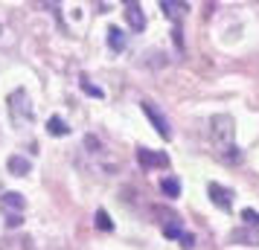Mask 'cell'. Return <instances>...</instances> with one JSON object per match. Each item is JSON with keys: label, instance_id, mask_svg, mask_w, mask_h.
Masks as SVG:
<instances>
[{"label": "cell", "instance_id": "6da1fadb", "mask_svg": "<svg viewBox=\"0 0 259 250\" xmlns=\"http://www.w3.org/2000/svg\"><path fill=\"white\" fill-rule=\"evenodd\" d=\"M210 143L222 163H239L242 160V152L233 143V119L227 114H219V117L210 119Z\"/></svg>", "mask_w": 259, "mask_h": 250}, {"label": "cell", "instance_id": "7a4b0ae2", "mask_svg": "<svg viewBox=\"0 0 259 250\" xmlns=\"http://www.w3.org/2000/svg\"><path fill=\"white\" fill-rule=\"evenodd\" d=\"M9 114H12V122L18 125V128L32 125L35 114H32V105H29V96H26L24 87H18V90L9 93Z\"/></svg>", "mask_w": 259, "mask_h": 250}, {"label": "cell", "instance_id": "3957f363", "mask_svg": "<svg viewBox=\"0 0 259 250\" xmlns=\"http://www.w3.org/2000/svg\"><path fill=\"white\" fill-rule=\"evenodd\" d=\"M140 108H143V114H146V117L152 119L154 131L160 134L163 140H172V128H169V119H166L163 114H160V111H157V108L152 105V102H149V99H146V102H140Z\"/></svg>", "mask_w": 259, "mask_h": 250}, {"label": "cell", "instance_id": "277c9868", "mask_svg": "<svg viewBox=\"0 0 259 250\" xmlns=\"http://www.w3.org/2000/svg\"><path fill=\"white\" fill-rule=\"evenodd\" d=\"M207 195L212 198V204H215L219 210H230V207H233V189H227V186L215 183V180L207 183Z\"/></svg>", "mask_w": 259, "mask_h": 250}, {"label": "cell", "instance_id": "5b68a950", "mask_svg": "<svg viewBox=\"0 0 259 250\" xmlns=\"http://www.w3.org/2000/svg\"><path fill=\"white\" fill-rule=\"evenodd\" d=\"M137 160H140L143 169L169 166V155H163V152H152V148H137Z\"/></svg>", "mask_w": 259, "mask_h": 250}, {"label": "cell", "instance_id": "8992f818", "mask_svg": "<svg viewBox=\"0 0 259 250\" xmlns=\"http://www.w3.org/2000/svg\"><path fill=\"white\" fill-rule=\"evenodd\" d=\"M24 207H26V201H24V195H18V192H6V195L0 198V210L9 213V215H21Z\"/></svg>", "mask_w": 259, "mask_h": 250}, {"label": "cell", "instance_id": "52a82bcc", "mask_svg": "<svg viewBox=\"0 0 259 250\" xmlns=\"http://www.w3.org/2000/svg\"><path fill=\"white\" fill-rule=\"evenodd\" d=\"M125 18H128L131 29H137V32H143V29H146V15H143L140 3H128V6H125Z\"/></svg>", "mask_w": 259, "mask_h": 250}, {"label": "cell", "instance_id": "ba28073f", "mask_svg": "<svg viewBox=\"0 0 259 250\" xmlns=\"http://www.w3.org/2000/svg\"><path fill=\"white\" fill-rule=\"evenodd\" d=\"M160 9H163L166 12V18H169V21H175L178 24V18H181V15H187V3H181V0H160Z\"/></svg>", "mask_w": 259, "mask_h": 250}, {"label": "cell", "instance_id": "9c48e42d", "mask_svg": "<svg viewBox=\"0 0 259 250\" xmlns=\"http://www.w3.org/2000/svg\"><path fill=\"white\" fill-rule=\"evenodd\" d=\"M227 241H242V244H253V247H259V233H253V227H247V230H233L230 236H227Z\"/></svg>", "mask_w": 259, "mask_h": 250}, {"label": "cell", "instance_id": "30bf717a", "mask_svg": "<svg viewBox=\"0 0 259 250\" xmlns=\"http://www.w3.org/2000/svg\"><path fill=\"white\" fill-rule=\"evenodd\" d=\"M108 47L114 49V53H122L125 49V32L119 26H111L108 29Z\"/></svg>", "mask_w": 259, "mask_h": 250}, {"label": "cell", "instance_id": "8fae6325", "mask_svg": "<svg viewBox=\"0 0 259 250\" xmlns=\"http://www.w3.org/2000/svg\"><path fill=\"white\" fill-rule=\"evenodd\" d=\"M6 166H9V172H12V175H18V178H21V175H26V172H29V169H32V163H29V160H26V157H9V160H6Z\"/></svg>", "mask_w": 259, "mask_h": 250}, {"label": "cell", "instance_id": "7c38bea8", "mask_svg": "<svg viewBox=\"0 0 259 250\" xmlns=\"http://www.w3.org/2000/svg\"><path fill=\"white\" fill-rule=\"evenodd\" d=\"M47 131L53 134V137H67L70 128H67V122H64L61 117H50L47 119Z\"/></svg>", "mask_w": 259, "mask_h": 250}, {"label": "cell", "instance_id": "4fadbf2b", "mask_svg": "<svg viewBox=\"0 0 259 250\" xmlns=\"http://www.w3.org/2000/svg\"><path fill=\"white\" fill-rule=\"evenodd\" d=\"M160 192H163L166 198H178V195H181V183H178V178H163L160 180Z\"/></svg>", "mask_w": 259, "mask_h": 250}, {"label": "cell", "instance_id": "5bb4252c", "mask_svg": "<svg viewBox=\"0 0 259 250\" xmlns=\"http://www.w3.org/2000/svg\"><path fill=\"white\" fill-rule=\"evenodd\" d=\"M79 84H82V90L88 96H94V99H102V87H96V84H91V79H88V76H82V79H79Z\"/></svg>", "mask_w": 259, "mask_h": 250}, {"label": "cell", "instance_id": "9a60e30c", "mask_svg": "<svg viewBox=\"0 0 259 250\" xmlns=\"http://www.w3.org/2000/svg\"><path fill=\"white\" fill-rule=\"evenodd\" d=\"M96 227H99L102 233H111V230H114V221L108 218L105 210H96Z\"/></svg>", "mask_w": 259, "mask_h": 250}, {"label": "cell", "instance_id": "2e32d148", "mask_svg": "<svg viewBox=\"0 0 259 250\" xmlns=\"http://www.w3.org/2000/svg\"><path fill=\"white\" fill-rule=\"evenodd\" d=\"M163 236L166 238H181V236H184V230H181V224H175V221H172V224L163 227Z\"/></svg>", "mask_w": 259, "mask_h": 250}, {"label": "cell", "instance_id": "e0dca14e", "mask_svg": "<svg viewBox=\"0 0 259 250\" xmlns=\"http://www.w3.org/2000/svg\"><path fill=\"white\" fill-rule=\"evenodd\" d=\"M242 221H245L247 227H259V213H253V210L247 207L245 213H242Z\"/></svg>", "mask_w": 259, "mask_h": 250}, {"label": "cell", "instance_id": "ac0fdd59", "mask_svg": "<svg viewBox=\"0 0 259 250\" xmlns=\"http://www.w3.org/2000/svg\"><path fill=\"white\" fill-rule=\"evenodd\" d=\"M178 241H181V247H184V250H189L192 244H195V236H192V233H184V236L178 238Z\"/></svg>", "mask_w": 259, "mask_h": 250}, {"label": "cell", "instance_id": "d6986e66", "mask_svg": "<svg viewBox=\"0 0 259 250\" xmlns=\"http://www.w3.org/2000/svg\"><path fill=\"white\" fill-rule=\"evenodd\" d=\"M21 221H24L21 215H6V224H9V227H18V224H21Z\"/></svg>", "mask_w": 259, "mask_h": 250}]
</instances>
